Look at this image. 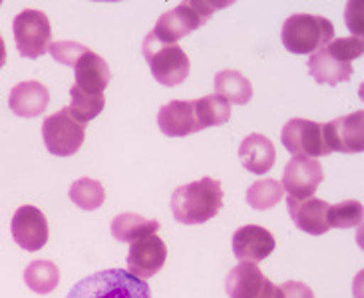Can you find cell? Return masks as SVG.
<instances>
[{
  "label": "cell",
  "mask_w": 364,
  "mask_h": 298,
  "mask_svg": "<svg viewBox=\"0 0 364 298\" xmlns=\"http://www.w3.org/2000/svg\"><path fill=\"white\" fill-rule=\"evenodd\" d=\"M223 207V185L213 177H203L181 185L171 195V213L181 225H201Z\"/></svg>",
  "instance_id": "obj_1"
},
{
  "label": "cell",
  "mask_w": 364,
  "mask_h": 298,
  "mask_svg": "<svg viewBox=\"0 0 364 298\" xmlns=\"http://www.w3.org/2000/svg\"><path fill=\"white\" fill-rule=\"evenodd\" d=\"M66 298H151L148 282L122 268L100 270L76 282Z\"/></svg>",
  "instance_id": "obj_2"
},
{
  "label": "cell",
  "mask_w": 364,
  "mask_h": 298,
  "mask_svg": "<svg viewBox=\"0 0 364 298\" xmlns=\"http://www.w3.org/2000/svg\"><path fill=\"white\" fill-rule=\"evenodd\" d=\"M281 40L291 54H315L335 40V26L325 16L296 12L285 20Z\"/></svg>",
  "instance_id": "obj_3"
},
{
  "label": "cell",
  "mask_w": 364,
  "mask_h": 298,
  "mask_svg": "<svg viewBox=\"0 0 364 298\" xmlns=\"http://www.w3.org/2000/svg\"><path fill=\"white\" fill-rule=\"evenodd\" d=\"M223 6H227V2H181L159 16L151 34L164 44H178L183 36L201 28L213 12Z\"/></svg>",
  "instance_id": "obj_4"
},
{
  "label": "cell",
  "mask_w": 364,
  "mask_h": 298,
  "mask_svg": "<svg viewBox=\"0 0 364 298\" xmlns=\"http://www.w3.org/2000/svg\"><path fill=\"white\" fill-rule=\"evenodd\" d=\"M144 56L148 60L151 76L161 86H179L189 76V58L178 44H164L151 32L144 40Z\"/></svg>",
  "instance_id": "obj_5"
},
{
  "label": "cell",
  "mask_w": 364,
  "mask_h": 298,
  "mask_svg": "<svg viewBox=\"0 0 364 298\" xmlns=\"http://www.w3.org/2000/svg\"><path fill=\"white\" fill-rule=\"evenodd\" d=\"M12 32L16 40V50L22 58L36 60L50 50L52 28L48 16L40 10L26 9L18 12L12 22Z\"/></svg>",
  "instance_id": "obj_6"
},
{
  "label": "cell",
  "mask_w": 364,
  "mask_h": 298,
  "mask_svg": "<svg viewBox=\"0 0 364 298\" xmlns=\"http://www.w3.org/2000/svg\"><path fill=\"white\" fill-rule=\"evenodd\" d=\"M42 139L52 155L70 158L82 148V143L86 139V123L76 121L66 108L60 109L44 119Z\"/></svg>",
  "instance_id": "obj_7"
},
{
  "label": "cell",
  "mask_w": 364,
  "mask_h": 298,
  "mask_svg": "<svg viewBox=\"0 0 364 298\" xmlns=\"http://www.w3.org/2000/svg\"><path fill=\"white\" fill-rule=\"evenodd\" d=\"M225 292L229 298H283L281 287H275L257 263H239L225 278Z\"/></svg>",
  "instance_id": "obj_8"
},
{
  "label": "cell",
  "mask_w": 364,
  "mask_h": 298,
  "mask_svg": "<svg viewBox=\"0 0 364 298\" xmlns=\"http://www.w3.org/2000/svg\"><path fill=\"white\" fill-rule=\"evenodd\" d=\"M281 141L287 151L293 155H305L313 159L328 155L323 138V123H316L311 119H289L281 131Z\"/></svg>",
  "instance_id": "obj_9"
},
{
  "label": "cell",
  "mask_w": 364,
  "mask_h": 298,
  "mask_svg": "<svg viewBox=\"0 0 364 298\" xmlns=\"http://www.w3.org/2000/svg\"><path fill=\"white\" fill-rule=\"evenodd\" d=\"M323 179H325V171L316 159L293 155L283 171L281 187L289 193V197L303 201V199L313 197V193L323 183Z\"/></svg>",
  "instance_id": "obj_10"
},
{
  "label": "cell",
  "mask_w": 364,
  "mask_h": 298,
  "mask_svg": "<svg viewBox=\"0 0 364 298\" xmlns=\"http://www.w3.org/2000/svg\"><path fill=\"white\" fill-rule=\"evenodd\" d=\"M323 138L328 153H360L363 151V111H353L348 116L323 123Z\"/></svg>",
  "instance_id": "obj_11"
},
{
  "label": "cell",
  "mask_w": 364,
  "mask_h": 298,
  "mask_svg": "<svg viewBox=\"0 0 364 298\" xmlns=\"http://www.w3.org/2000/svg\"><path fill=\"white\" fill-rule=\"evenodd\" d=\"M12 237L16 241V245L24 250L36 253L48 243L50 231L48 221L44 217V213L38 207L32 205H22L16 209L14 217H12Z\"/></svg>",
  "instance_id": "obj_12"
},
{
  "label": "cell",
  "mask_w": 364,
  "mask_h": 298,
  "mask_svg": "<svg viewBox=\"0 0 364 298\" xmlns=\"http://www.w3.org/2000/svg\"><path fill=\"white\" fill-rule=\"evenodd\" d=\"M166 258H168V247L158 235L138 238L129 247L128 272L141 280H148L164 268Z\"/></svg>",
  "instance_id": "obj_13"
},
{
  "label": "cell",
  "mask_w": 364,
  "mask_h": 298,
  "mask_svg": "<svg viewBox=\"0 0 364 298\" xmlns=\"http://www.w3.org/2000/svg\"><path fill=\"white\" fill-rule=\"evenodd\" d=\"M275 250V237L259 225H245L233 235V255L237 260L261 263Z\"/></svg>",
  "instance_id": "obj_14"
},
{
  "label": "cell",
  "mask_w": 364,
  "mask_h": 298,
  "mask_svg": "<svg viewBox=\"0 0 364 298\" xmlns=\"http://www.w3.org/2000/svg\"><path fill=\"white\" fill-rule=\"evenodd\" d=\"M158 123L161 133L168 138H186L201 131L196 119L193 99H173L164 108H159Z\"/></svg>",
  "instance_id": "obj_15"
},
{
  "label": "cell",
  "mask_w": 364,
  "mask_h": 298,
  "mask_svg": "<svg viewBox=\"0 0 364 298\" xmlns=\"http://www.w3.org/2000/svg\"><path fill=\"white\" fill-rule=\"evenodd\" d=\"M287 207H289V215L293 219L296 227L301 228L306 235H325L328 231V223H326V213H328V203L323 199L309 197L303 201L289 197L287 199Z\"/></svg>",
  "instance_id": "obj_16"
},
{
  "label": "cell",
  "mask_w": 364,
  "mask_h": 298,
  "mask_svg": "<svg viewBox=\"0 0 364 298\" xmlns=\"http://www.w3.org/2000/svg\"><path fill=\"white\" fill-rule=\"evenodd\" d=\"M50 92L44 84L36 79L20 82L9 96L10 109L20 118H38L48 108Z\"/></svg>",
  "instance_id": "obj_17"
},
{
  "label": "cell",
  "mask_w": 364,
  "mask_h": 298,
  "mask_svg": "<svg viewBox=\"0 0 364 298\" xmlns=\"http://www.w3.org/2000/svg\"><path fill=\"white\" fill-rule=\"evenodd\" d=\"M74 76H76V88L86 92V94H104L108 88L112 72L106 60L100 54L88 50L74 66Z\"/></svg>",
  "instance_id": "obj_18"
},
{
  "label": "cell",
  "mask_w": 364,
  "mask_h": 298,
  "mask_svg": "<svg viewBox=\"0 0 364 298\" xmlns=\"http://www.w3.org/2000/svg\"><path fill=\"white\" fill-rule=\"evenodd\" d=\"M239 159H241V165L247 171L257 173V175H263L267 171H271V167L275 165V145L263 133H251L239 145Z\"/></svg>",
  "instance_id": "obj_19"
},
{
  "label": "cell",
  "mask_w": 364,
  "mask_h": 298,
  "mask_svg": "<svg viewBox=\"0 0 364 298\" xmlns=\"http://www.w3.org/2000/svg\"><path fill=\"white\" fill-rule=\"evenodd\" d=\"M353 64H345L338 58H335L326 48L316 50L315 54H311L309 60V74L318 82L326 86H336L341 82H348L353 78Z\"/></svg>",
  "instance_id": "obj_20"
},
{
  "label": "cell",
  "mask_w": 364,
  "mask_h": 298,
  "mask_svg": "<svg viewBox=\"0 0 364 298\" xmlns=\"http://www.w3.org/2000/svg\"><path fill=\"white\" fill-rule=\"evenodd\" d=\"M112 235L119 243H134L138 238L156 235L159 231V223L154 219H146L136 213H122L112 221Z\"/></svg>",
  "instance_id": "obj_21"
},
{
  "label": "cell",
  "mask_w": 364,
  "mask_h": 298,
  "mask_svg": "<svg viewBox=\"0 0 364 298\" xmlns=\"http://www.w3.org/2000/svg\"><path fill=\"white\" fill-rule=\"evenodd\" d=\"M215 94L229 104L245 106L253 98L251 82L237 70H221L215 76Z\"/></svg>",
  "instance_id": "obj_22"
},
{
  "label": "cell",
  "mask_w": 364,
  "mask_h": 298,
  "mask_svg": "<svg viewBox=\"0 0 364 298\" xmlns=\"http://www.w3.org/2000/svg\"><path fill=\"white\" fill-rule=\"evenodd\" d=\"M193 109H196V119L201 129L223 126L231 119V104L217 94L193 99Z\"/></svg>",
  "instance_id": "obj_23"
},
{
  "label": "cell",
  "mask_w": 364,
  "mask_h": 298,
  "mask_svg": "<svg viewBox=\"0 0 364 298\" xmlns=\"http://www.w3.org/2000/svg\"><path fill=\"white\" fill-rule=\"evenodd\" d=\"M24 282L36 294H50L60 282V270L52 260H32L24 270Z\"/></svg>",
  "instance_id": "obj_24"
},
{
  "label": "cell",
  "mask_w": 364,
  "mask_h": 298,
  "mask_svg": "<svg viewBox=\"0 0 364 298\" xmlns=\"http://www.w3.org/2000/svg\"><path fill=\"white\" fill-rule=\"evenodd\" d=\"M70 106L68 114L76 121H82V123H88L92 119L102 114V109L106 106V96L104 94H86L82 92L76 86L70 88Z\"/></svg>",
  "instance_id": "obj_25"
},
{
  "label": "cell",
  "mask_w": 364,
  "mask_h": 298,
  "mask_svg": "<svg viewBox=\"0 0 364 298\" xmlns=\"http://www.w3.org/2000/svg\"><path fill=\"white\" fill-rule=\"evenodd\" d=\"M70 199L72 203H76L80 209L84 211H96L104 205L106 199V191L102 187L98 179L82 177L76 179L70 187Z\"/></svg>",
  "instance_id": "obj_26"
},
{
  "label": "cell",
  "mask_w": 364,
  "mask_h": 298,
  "mask_svg": "<svg viewBox=\"0 0 364 298\" xmlns=\"http://www.w3.org/2000/svg\"><path fill=\"white\" fill-rule=\"evenodd\" d=\"M283 187L275 179H261L247 189V203L257 211L273 209L283 199Z\"/></svg>",
  "instance_id": "obj_27"
},
{
  "label": "cell",
  "mask_w": 364,
  "mask_h": 298,
  "mask_svg": "<svg viewBox=\"0 0 364 298\" xmlns=\"http://www.w3.org/2000/svg\"><path fill=\"white\" fill-rule=\"evenodd\" d=\"M363 221V205L358 201H343L328 207L326 223L328 227L335 228H350L358 227Z\"/></svg>",
  "instance_id": "obj_28"
},
{
  "label": "cell",
  "mask_w": 364,
  "mask_h": 298,
  "mask_svg": "<svg viewBox=\"0 0 364 298\" xmlns=\"http://www.w3.org/2000/svg\"><path fill=\"white\" fill-rule=\"evenodd\" d=\"M335 58H338L345 64H353V60H356L363 54L364 42L363 38H356V36H348V38H335L331 40L325 46Z\"/></svg>",
  "instance_id": "obj_29"
},
{
  "label": "cell",
  "mask_w": 364,
  "mask_h": 298,
  "mask_svg": "<svg viewBox=\"0 0 364 298\" xmlns=\"http://www.w3.org/2000/svg\"><path fill=\"white\" fill-rule=\"evenodd\" d=\"M88 46L80 44V42H72V40H60V42H52L50 44V54L54 56L56 62L64 64V66H76L78 62L86 52H88Z\"/></svg>",
  "instance_id": "obj_30"
},
{
  "label": "cell",
  "mask_w": 364,
  "mask_h": 298,
  "mask_svg": "<svg viewBox=\"0 0 364 298\" xmlns=\"http://www.w3.org/2000/svg\"><path fill=\"white\" fill-rule=\"evenodd\" d=\"M345 20H346V26L356 34V38H360V34H363V30H364L363 4H360V2H348V4H346Z\"/></svg>",
  "instance_id": "obj_31"
},
{
  "label": "cell",
  "mask_w": 364,
  "mask_h": 298,
  "mask_svg": "<svg viewBox=\"0 0 364 298\" xmlns=\"http://www.w3.org/2000/svg\"><path fill=\"white\" fill-rule=\"evenodd\" d=\"M281 290H283V298H315V292L305 282L299 280H289L281 287Z\"/></svg>",
  "instance_id": "obj_32"
},
{
  "label": "cell",
  "mask_w": 364,
  "mask_h": 298,
  "mask_svg": "<svg viewBox=\"0 0 364 298\" xmlns=\"http://www.w3.org/2000/svg\"><path fill=\"white\" fill-rule=\"evenodd\" d=\"M6 64V46H4V40L0 36V68Z\"/></svg>",
  "instance_id": "obj_33"
}]
</instances>
